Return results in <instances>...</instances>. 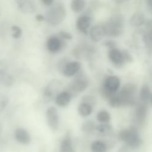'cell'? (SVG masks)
Instances as JSON below:
<instances>
[{"instance_id": "obj_1", "label": "cell", "mask_w": 152, "mask_h": 152, "mask_svg": "<svg viewBox=\"0 0 152 152\" xmlns=\"http://www.w3.org/2000/svg\"><path fill=\"white\" fill-rule=\"evenodd\" d=\"M124 18L120 15H113L103 24L106 35L111 37L120 36L124 29Z\"/></svg>"}, {"instance_id": "obj_2", "label": "cell", "mask_w": 152, "mask_h": 152, "mask_svg": "<svg viewBox=\"0 0 152 152\" xmlns=\"http://www.w3.org/2000/svg\"><path fill=\"white\" fill-rule=\"evenodd\" d=\"M66 16V10L64 5L58 3L49 9L46 14V20L52 26H56L61 23Z\"/></svg>"}, {"instance_id": "obj_3", "label": "cell", "mask_w": 152, "mask_h": 152, "mask_svg": "<svg viewBox=\"0 0 152 152\" xmlns=\"http://www.w3.org/2000/svg\"><path fill=\"white\" fill-rule=\"evenodd\" d=\"M119 137L122 141L131 148H137L141 144V139L135 128L124 129L121 131Z\"/></svg>"}, {"instance_id": "obj_4", "label": "cell", "mask_w": 152, "mask_h": 152, "mask_svg": "<svg viewBox=\"0 0 152 152\" xmlns=\"http://www.w3.org/2000/svg\"><path fill=\"white\" fill-rule=\"evenodd\" d=\"M136 92V87L134 84H126L120 93H118L122 103L124 105H131L135 103V94Z\"/></svg>"}, {"instance_id": "obj_5", "label": "cell", "mask_w": 152, "mask_h": 152, "mask_svg": "<svg viewBox=\"0 0 152 152\" xmlns=\"http://www.w3.org/2000/svg\"><path fill=\"white\" fill-rule=\"evenodd\" d=\"M120 86V80L115 75H111L105 80L103 84V93L107 99L113 94L115 93Z\"/></svg>"}, {"instance_id": "obj_6", "label": "cell", "mask_w": 152, "mask_h": 152, "mask_svg": "<svg viewBox=\"0 0 152 152\" xmlns=\"http://www.w3.org/2000/svg\"><path fill=\"white\" fill-rule=\"evenodd\" d=\"M47 124L52 131L58 130L59 125V118L57 109L53 106L49 107L46 112Z\"/></svg>"}, {"instance_id": "obj_7", "label": "cell", "mask_w": 152, "mask_h": 152, "mask_svg": "<svg viewBox=\"0 0 152 152\" xmlns=\"http://www.w3.org/2000/svg\"><path fill=\"white\" fill-rule=\"evenodd\" d=\"M19 10L25 14H32L35 12L36 7L32 0H15Z\"/></svg>"}, {"instance_id": "obj_8", "label": "cell", "mask_w": 152, "mask_h": 152, "mask_svg": "<svg viewBox=\"0 0 152 152\" xmlns=\"http://www.w3.org/2000/svg\"><path fill=\"white\" fill-rule=\"evenodd\" d=\"M106 36L103 25L97 24L92 27L90 30V36L91 40L97 42L101 40Z\"/></svg>"}, {"instance_id": "obj_9", "label": "cell", "mask_w": 152, "mask_h": 152, "mask_svg": "<svg viewBox=\"0 0 152 152\" xmlns=\"http://www.w3.org/2000/svg\"><path fill=\"white\" fill-rule=\"evenodd\" d=\"M88 81L85 76L81 75L77 77L71 84V88L76 92L84 91L88 87Z\"/></svg>"}, {"instance_id": "obj_10", "label": "cell", "mask_w": 152, "mask_h": 152, "mask_svg": "<svg viewBox=\"0 0 152 152\" xmlns=\"http://www.w3.org/2000/svg\"><path fill=\"white\" fill-rule=\"evenodd\" d=\"M81 64L77 61L66 63L63 68V74L66 77H71L76 74L80 69Z\"/></svg>"}, {"instance_id": "obj_11", "label": "cell", "mask_w": 152, "mask_h": 152, "mask_svg": "<svg viewBox=\"0 0 152 152\" xmlns=\"http://www.w3.org/2000/svg\"><path fill=\"white\" fill-rule=\"evenodd\" d=\"M15 140L22 144H28L31 141V137L29 133L24 128H18L14 132Z\"/></svg>"}, {"instance_id": "obj_12", "label": "cell", "mask_w": 152, "mask_h": 152, "mask_svg": "<svg viewBox=\"0 0 152 152\" xmlns=\"http://www.w3.org/2000/svg\"><path fill=\"white\" fill-rule=\"evenodd\" d=\"M108 56L110 61L115 65H121L124 62L122 52L116 48L110 49L108 52Z\"/></svg>"}, {"instance_id": "obj_13", "label": "cell", "mask_w": 152, "mask_h": 152, "mask_svg": "<svg viewBox=\"0 0 152 152\" xmlns=\"http://www.w3.org/2000/svg\"><path fill=\"white\" fill-rule=\"evenodd\" d=\"M46 47L49 51L56 53L59 51L62 48V42L61 39L55 36H52L47 40Z\"/></svg>"}, {"instance_id": "obj_14", "label": "cell", "mask_w": 152, "mask_h": 152, "mask_svg": "<svg viewBox=\"0 0 152 152\" xmlns=\"http://www.w3.org/2000/svg\"><path fill=\"white\" fill-rule=\"evenodd\" d=\"M91 18L88 15H82L80 17L76 22L77 29L84 34H87V30L90 26Z\"/></svg>"}, {"instance_id": "obj_15", "label": "cell", "mask_w": 152, "mask_h": 152, "mask_svg": "<svg viewBox=\"0 0 152 152\" xmlns=\"http://www.w3.org/2000/svg\"><path fill=\"white\" fill-rule=\"evenodd\" d=\"M71 94L67 91H62L57 94L55 97V102L57 105L61 107L67 106L70 102Z\"/></svg>"}, {"instance_id": "obj_16", "label": "cell", "mask_w": 152, "mask_h": 152, "mask_svg": "<svg viewBox=\"0 0 152 152\" xmlns=\"http://www.w3.org/2000/svg\"><path fill=\"white\" fill-rule=\"evenodd\" d=\"M145 22V18L143 13L137 12L132 15L129 19V24L133 27H139Z\"/></svg>"}, {"instance_id": "obj_17", "label": "cell", "mask_w": 152, "mask_h": 152, "mask_svg": "<svg viewBox=\"0 0 152 152\" xmlns=\"http://www.w3.org/2000/svg\"><path fill=\"white\" fill-rule=\"evenodd\" d=\"M61 152H75L72 144V141L69 135L66 136L60 144Z\"/></svg>"}, {"instance_id": "obj_18", "label": "cell", "mask_w": 152, "mask_h": 152, "mask_svg": "<svg viewBox=\"0 0 152 152\" xmlns=\"http://www.w3.org/2000/svg\"><path fill=\"white\" fill-rule=\"evenodd\" d=\"M147 115V104L143 103L141 102L140 104L135 110V116L137 120L139 122H143Z\"/></svg>"}, {"instance_id": "obj_19", "label": "cell", "mask_w": 152, "mask_h": 152, "mask_svg": "<svg viewBox=\"0 0 152 152\" xmlns=\"http://www.w3.org/2000/svg\"><path fill=\"white\" fill-rule=\"evenodd\" d=\"M140 98L142 103L147 104L150 102L151 91L150 87L147 85H144L140 93Z\"/></svg>"}, {"instance_id": "obj_20", "label": "cell", "mask_w": 152, "mask_h": 152, "mask_svg": "<svg viewBox=\"0 0 152 152\" xmlns=\"http://www.w3.org/2000/svg\"><path fill=\"white\" fill-rule=\"evenodd\" d=\"M78 112L80 115L87 116L92 112V106L87 103L82 102L78 106Z\"/></svg>"}, {"instance_id": "obj_21", "label": "cell", "mask_w": 152, "mask_h": 152, "mask_svg": "<svg viewBox=\"0 0 152 152\" xmlns=\"http://www.w3.org/2000/svg\"><path fill=\"white\" fill-rule=\"evenodd\" d=\"M90 149L92 152H106L107 151V146L103 141L97 140L91 143Z\"/></svg>"}, {"instance_id": "obj_22", "label": "cell", "mask_w": 152, "mask_h": 152, "mask_svg": "<svg viewBox=\"0 0 152 152\" xmlns=\"http://www.w3.org/2000/svg\"><path fill=\"white\" fill-rule=\"evenodd\" d=\"M85 5L84 0H72L71 3V8L74 12L79 13L83 10Z\"/></svg>"}, {"instance_id": "obj_23", "label": "cell", "mask_w": 152, "mask_h": 152, "mask_svg": "<svg viewBox=\"0 0 152 152\" xmlns=\"http://www.w3.org/2000/svg\"><path fill=\"white\" fill-rule=\"evenodd\" d=\"M109 104L113 107H119L122 106L121 99L118 94L114 93L112 94L109 98Z\"/></svg>"}, {"instance_id": "obj_24", "label": "cell", "mask_w": 152, "mask_h": 152, "mask_svg": "<svg viewBox=\"0 0 152 152\" xmlns=\"http://www.w3.org/2000/svg\"><path fill=\"white\" fill-rule=\"evenodd\" d=\"M97 119L102 124L107 123L110 119V115L107 111L102 110L98 112L97 115Z\"/></svg>"}, {"instance_id": "obj_25", "label": "cell", "mask_w": 152, "mask_h": 152, "mask_svg": "<svg viewBox=\"0 0 152 152\" xmlns=\"http://www.w3.org/2000/svg\"><path fill=\"white\" fill-rule=\"evenodd\" d=\"M8 66L4 61L0 60V83L8 74Z\"/></svg>"}, {"instance_id": "obj_26", "label": "cell", "mask_w": 152, "mask_h": 152, "mask_svg": "<svg viewBox=\"0 0 152 152\" xmlns=\"http://www.w3.org/2000/svg\"><path fill=\"white\" fill-rule=\"evenodd\" d=\"M81 129L82 131L85 133H90L95 129L94 123L91 121H88L83 124Z\"/></svg>"}, {"instance_id": "obj_27", "label": "cell", "mask_w": 152, "mask_h": 152, "mask_svg": "<svg viewBox=\"0 0 152 152\" xmlns=\"http://www.w3.org/2000/svg\"><path fill=\"white\" fill-rule=\"evenodd\" d=\"M96 129L100 133L103 134H106L109 133L111 131L112 126L107 123H103V124L97 126Z\"/></svg>"}, {"instance_id": "obj_28", "label": "cell", "mask_w": 152, "mask_h": 152, "mask_svg": "<svg viewBox=\"0 0 152 152\" xmlns=\"http://www.w3.org/2000/svg\"><path fill=\"white\" fill-rule=\"evenodd\" d=\"M8 98L5 94H0V113L2 112L8 104Z\"/></svg>"}, {"instance_id": "obj_29", "label": "cell", "mask_w": 152, "mask_h": 152, "mask_svg": "<svg viewBox=\"0 0 152 152\" xmlns=\"http://www.w3.org/2000/svg\"><path fill=\"white\" fill-rule=\"evenodd\" d=\"M11 29L13 31L12 34V36L14 39H18L21 37L22 34V30L21 28L17 26H12L11 27Z\"/></svg>"}, {"instance_id": "obj_30", "label": "cell", "mask_w": 152, "mask_h": 152, "mask_svg": "<svg viewBox=\"0 0 152 152\" xmlns=\"http://www.w3.org/2000/svg\"><path fill=\"white\" fill-rule=\"evenodd\" d=\"M13 83H14V78L10 74H8L2 80L1 84H2L5 86L9 87V86H11L13 84Z\"/></svg>"}, {"instance_id": "obj_31", "label": "cell", "mask_w": 152, "mask_h": 152, "mask_svg": "<svg viewBox=\"0 0 152 152\" xmlns=\"http://www.w3.org/2000/svg\"><path fill=\"white\" fill-rule=\"evenodd\" d=\"M122 55H123V58H124V61H126V62H131L132 61V56L130 55V53L126 50H124L122 52Z\"/></svg>"}, {"instance_id": "obj_32", "label": "cell", "mask_w": 152, "mask_h": 152, "mask_svg": "<svg viewBox=\"0 0 152 152\" xmlns=\"http://www.w3.org/2000/svg\"><path fill=\"white\" fill-rule=\"evenodd\" d=\"M59 36H60L61 38H62V39H64L70 40L72 37V35L69 33H68L67 31H61L59 33Z\"/></svg>"}, {"instance_id": "obj_33", "label": "cell", "mask_w": 152, "mask_h": 152, "mask_svg": "<svg viewBox=\"0 0 152 152\" xmlns=\"http://www.w3.org/2000/svg\"><path fill=\"white\" fill-rule=\"evenodd\" d=\"M83 102L87 103L91 105L92 103H94L95 102V100H94V99L93 97H92L91 96H86L85 97H84L83 98Z\"/></svg>"}, {"instance_id": "obj_34", "label": "cell", "mask_w": 152, "mask_h": 152, "mask_svg": "<svg viewBox=\"0 0 152 152\" xmlns=\"http://www.w3.org/2000/svg\"><path fill=\"white\" fill-rule=\"evenodd\" d=\"M105 45L108 46L109 48H110V49H112V48H115V42L111 41V40H107L105 42Z\"/></svg>"}, {"instance_id": "obj_35", "label": "cell", "mask_w": 152, "mask_h": 152, "mask_svg": "<svg viewBox=\"0 0 152 152\" xmlns=\"http://www.w3.org/2000/svg\"><path fill=\"white\" fill-rule=\"evenodd\" d=\"M42 2L47 6H50L53 4V0H41Z\"/></svg>"}, {"instance_id": "obj_36", "label": "cell", "mask_w": 152, "mask_h": 152, "mask_svg": "<svg viewBox=\"0 0 152 152\" xmlns=\"http://www.w3.org/2000/svg\"><path fill=\"white\" fill-rule=\"evenodd\" d=\"M44 17L42 14H37L36 15V20L38 21H42L44 20Z\"/></svg>"}, {"instance_id": "obj_37", "label": "cell", "mask_w": 152, "mask_h": 152, "mask_svg": "<svg viewBox=\"0 0 152 152\" xmlns=\"http://www.w3.org/2000/svg\"><path fill=\"white\" fill-rule=\"evenodd\" d=\"M147 5L150 8H151L152 7V0H145Z\"/></svg>"}, {"instance_id": "obj_38", "label": "cell", "mask_w": 152, "mask_h": 152, "mask_svg": "<svg viewBox=\"0 0 152 152\" xmlns=\"http://www.w3.org/2000/svg\"><path fill=\"white\" fill-rule=\"evenodd\" d=\"M2 130H3V126H2L1 122L0 121V137H1L2 132Z\"/></svg>"}]
</instances>
